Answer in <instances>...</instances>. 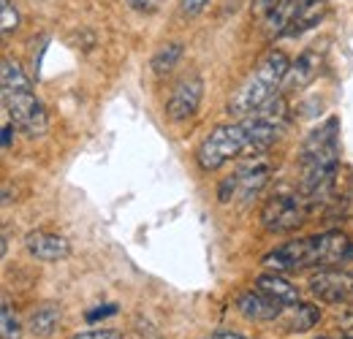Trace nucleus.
<instances>
[{
  "mask_svg": "<svg viewBox=\"0 0 353 339\" xmlns=\"http://www.w3.org/2000/svg\"><path fill=\"white\" fill-rule=\"evenodd\" d=\"M351 255V239L340 231H329V234H315L307 239H294L266 255L264 263L280 271H299L310 266H340Z\"/></svg>",
  "mask_w": 353,
  "mask_h": 339,
  "instance_id": "f257e3e1",
  "label": "nucleus"
},
{
  "mask_svg": "<svg viewBox=\"0 0 353 339\" xmlns=\"http://www.w3.org/2000/svg\"><path fill=\"white\" fill-rule=\"evenodd\" d=\"M288 65L291 63L280 49L266 52L264 57L259 60V65L253 68V74L231 95L225 112L234 114V117H250L253 112H259L266 101L274 95V90L283 85V79L288 74Z\"/></svg>",
  "mask_w": 353,
  "mask_h": 339,
  "instance_id": "f03ea898",
  "label": "nucleus"
},
{
  "mask_svg": "<svg viewBox=\"0 0 353 339\" xmlns=\"http://www.w3.org/2000/svg\"><path fill=\"white\" fill-rule=\"evenodd\" d=\"M337 120H329L307 138L302 150V187L307 196H315L337 171Z\"/></svg>",
  "mask_w": 353,
  "mask_h": 339,
  "instance_id": "7ed1b4c3",
  "label": "nucleus"
},
{
  "mask_svg": "<svg viewBox=\"0 0 353 339\" xmlns=\"http://www.w3.org/2000/svg\"><path fill=\"white\" fill-rule=\"evenodd\" d=\"M3 103L8 117L14 120V125L25 130L28 136H41L46 133V112L41 101L33 95L30 87L25 90H6L3 92Z\"/></svg>",
  "mask_w": 353,
  "mask_h": 339,
  "instance_id": "20e7f679",
  "label": "nucleus"
},
{
  "mask_svg": "<svg viewBox=\"0 0 353 339\" xmlns=\"http://www.w3.org/2000/svg\"><path fill=\"white\" fill-rule=\"evenodd\" d=\"M307 207L296 193H277L272 196L261 209V223L266 231L283 234V231H294L305 223Z\"/></svg>",
  "mask_w": 353,
  "mask_h": 339,
  "instance_id": "39448f33",
  "label": "nucleus"
},
{
  "mask_svg": "<svg viewBox=\"0 0 353 339\" xmlns=\"http://www.w3.org/2000/svg\"><path fill=\"white\" fill-rule=\"evenodd\" d=\"M201 95H204V82H201L199 74L182 76L172 90V95H169V103H166L169 120H174V123L190 120L196 114L199 103H201Z\"/></svg>",
  "mask_w": 353,
  "mask_h": 339,
  "instance_id": "423d86ee",
  "label": "nucleus"
},
{
  "mask_svg": "<svg viewBox=\"0 0 353 339\" xmlns=\"http://www.w3.org/2000/svg\"><path fill=\"white\" fill-rule=\"evenodd\" d=\"M310 291L321 298V301H329V304H348V301H353V277L343 274V271L323 269V271H318V274L310 280Z\"/></svg>",
  "mask_w": 353,
  "mask_h": 339,
  "instance_id": "0eeeda50",
  "label": "nucleus"
},
{
  "mask_svg": "<svg viewBox=\"0 0 353 339\" xmlns=\"http://www.w3.org/2000/svg\"><path fill=\"white\" fill-rule=\"evenodd\" d=\"M25 245H28V253L33 255L36 260H44V263L65 260L68 253H71L68 239L60 236V234H49V231H30Z\"/></svg>",
  "mask_w": 353,
  "mask_h": 339,
  "instance_id": "6e6552de",
  "label": "nucleus"
},
{
  "mask_svg": "<svg viewBox=\"0 0 353 339\" xmlns=\"http://www.w3.org/2000/svg\"><path fill=\"white\" fill-rule=\"evenodd\" d=\"M283 307L285 304H280L277 298L266 296L264 291H259V288L256 291H245L236 298V309L248 320H274V318L283 315Z\"/></svg>",
  "mask_w": 353,
  "mask_h": 339,
  "instance_id": "1a4fd4ad",
  "label": "nucleus"
},
{
  "mask_svg": "<svg viewBox=\"0 0 353 339\" xmlns=\"http://www.w3.org/2000/svg\"><path fill=\"white\" fill-rule=\"evenodd\" d=\"M312 0H280L269 14H266V33L269 36H285L288 28L296 22V17L307 8Z\"/></svg>",
  "mask_w": 353,
  "mask_h": 339,
  "instance_id": "9d476101",
  "label": "nucleus"
},
{
  "mask_svg": "<svg viewBox=\"0 0 353 339\" xmlns=\"http://www.w3.org/2000/svg\"><path fill=\"white\" fill-rule=\"evenodd\" d=\"M318 65H321V54L315 49L302 52L296 57V63L288 65V74L283 79V90H302V87H307L315 79V74H318Z\"/></svg>",
  "mask_w": 353,
  "mask_h": 339,
  "instance_id": "9b49d317",
  "label": "nucleus"
},
{
  "mask_svg": "<svg viewBox=\"0 0 353 339\" xmlns=\"http://www.w3.org/2000/svg\"><path fill=\"white\" fill-rule=\"evenodd\" d=\"M234 176H236V196L253 198L269 179V166L266 163H250V166H242Z\"/></svg>",
  "mask_w": 353,
  "mask_h": 339,
  "instance_id": "f8f14e48",
  "label": "nucleus"
},
{
  "mask_svg": "<svg viewBox=\"0 0 353 339\" xmlns=\"http://www.w3.org/2000/svg\"><path fill=\"white\" fill-rule=\"evenodd\" d=\"M256 288L264 291L266 296L277 298L280 304H288V307L299 301V291H296L288 280H283V277H277V274H261V277L256 280Z\"/></svg>",
  "mask_w": 353,
  "mask_h": 339,
  "instance_id": "ddd939ff",
  "label": "nucleus"
},
{
  "mask_svg": "<svg viewBox=\"0 0 353 339\" xmlns=\"http://www.w3.org/2000/svg\"><path fill=\"white\" fill-rule=\"evenodd\" d=\"M57 323H60V307L57 304H41L39 309L30 312L28 329H30L33 337H52Z\"/></svg>",
  "mask_w": 353,
  "mask_h": 339,
  "instance_id": "4468645a",
  "label": "nucleus"
},
{
  "mask_svg": "<svg viewBox=\"0 0 353 339\" xmlns=\"http://www.w3.org/2000/svg\"><path fill=\"white\" fill-rule=\"evenodd\" d=\"M318 320H321V312H318L315 304H302V301H296V304H291V309H288V315H285V329L302 334V331H310L312 326H318Z\"/></svg>",
  "mask_w": 353,
  "mask_h": 339,
  "instance_id": "2eb2a0df",
  "label": "nucleus"
},
{
  "mask_svg": "<svg viewBox=\"0 0 353 339\" xmlns=\"http://www.w3.org/2000/svg\"><path fill=\"white\" fill-rule=\"evenodd\" d=\"M326 14V0H312L307 8L296 17V22L288 28V33L285 36H299V33H305L307 28H315L318 25V19Z\"/></svg>",
  "mask_w": 353,
  "mask_h": 339,
  "instance_id": "dca6fc26",
  "label": "nucleus"
},
{
  "mask_svg": "<svg viewBox=\"0 0 353 339\" xmlns=\"http://www.w3.org/2000/svg\"><path fill=\"white\" fill-rule=\"evenodd\" d=\"M179 57H182V43L169 41L166 46H161V49L155 52V57H152V71H155L158 76L169 74L176 63H179Z\"/></svg>",
  "mask_w": 353,
  "mask_h": 339,
  "instance_id": "f3484780",
  "label": "nucleus"
},
{
  "mask_svg": "<svg viewBox=\"0 0 353 339\" xmlns=\"http://www.w3.org/2000/svg\"><path fill=\"white\" fill-rule=\"evenodd\" d=\"M0 85H3V92L6 90H25V87H30V79L25 76V71L14 60L6 57L0 65Z\"/></svg>",
  "mask_w": 353,
  "mask_h": 339,
  "instance_id": "a211bd4d",
  "label": "nucleus"
},
{
  "mask_svg": "<svg viewBox=\"0 0 353 339\" xmlns=\"http://www.w3.org/2000/svg\"><path fill=\"white\" fill-rule=\"evenodd\" d=\"M0 337L3 339H19L22 337V326H19L17 315L11 312L8 301H3V312H0Z\"/></svg>",
  "mask_w": 353,
  "mask_h": 339,
  "instance_id": "6ab92c4d",
  "label": "nucleus"
},
{
  "mask_svg": "<svg viewBox=\"0 0 353 339\" xmlns=\"http://www.w3.org/2000/svg\"><path fill=\"white\" fill-rule=\"evenodd\" d=\"M0 28H3V36H11L17 28H19V14L17 8L11 6V0H0Z\"/></svg>",
  "mask_w": 353,
  "mask_h": 339,
  "instance_id": "aec40b11",
  "label": "nucleus"
},
{
  "mask_svg": "<svg viewBox=\"0 0 353 339\" xmlns=\"http://www.w3.org/2000/svg\"><path fill=\"white\" fill-rule=\"evenodd\" d=\"M128 6L139 14H152V11H158L163 6V0H128Z\"/></svg>",
  "mask_w": 353,
  "mask_h": 339,
  "instance_id": "412c9836",
  "label": "nucleus"
},
{
  "mask_svg": "<svg viewBox=\"0 0 353 339\" xmlns=\"http://www.w3.org/2000/svg\"><path fill=\"white\" fill-rule=\"evenodd\" d=\"M114 312H117V304H103V307H95V309H90V312H88V323L103 320V318H109V315H114Z\"/></svg>",
  "mask_w": 353,
  "mask_h": 339,
  "instance_id": "4be33fe9",
  "label": "nucleus"
},
{
  "mask_svg": "<svg viewBox=\"0 0 353 339\" xmlns=\"http://www.w3.org/2000/svg\"><path fill=\"white\" fill-rule=\"evenodd\" d=\"M207 6H210V0H182V14H188V17H199Z\"/></svg>",
  "mask_w": 353,
  "mask_h": 339,
  "instance_id": "5701e85b",
  "label": "nucleus"
},
{
  "mask_svg": "<svg viewBox=\"0 0 353 339\" xmlns=\"http://www.w3.org/2000/svg\"><path fill=\"white\" fill-rule=\"evenodd\" d=\"M71 339H123L117 331H85V334H77Z\"/></svg>",
  "mask_w": 353,
  "mask_h": 339,
  "instance_id": "b1692460",
  "label": "nucleus"
},
{
  "mask_svg": "<svg viewBox=\"0 0 353 339\" xmlns=\"http://www.w3.org/2000/svg\"><path fill=\"white\" fill-rule=\"evenodd\" d=\"M277 3H280V0H256V6H253V8H256V14H259V17H266Z\"/></svg>",
  "mask_w": 353,
  "mask_h": 339,
  "instance_id": "393cba45",
  "label": "nucleus"
},
{
  "mask_svg": "<svg viewBox=\"0 0 353 339\" xmlns=\"http://www.w3.org/2000/svg\"><path fill=\"white\" fill-rule=\"evenodd\" d=\"M11 144H14V127L3 125V150H11Z\"/></svg>",
  "mask_w": 353,
  "mask_h": 339,
  "instance_id": "a878e982",
  "label": "nucleus"
},
{
  "mask_svg": "<svg viewBox=\"0 0 353 339\" xmlns=\"http://www.w3.org/2000/svg\"><path fill=\"white\" fill-rule=\"evenodd\" d=\"M212 339H245L242 334H234V331H215Z\"/></svg>",
  "mask_w": 353,
  "mask_h": 339,
  "instance_id": "bb28decb",
  "label": "nucleus"
},
{
  "mask_svg": "<svg viewBox=\"0 0 353 339\" xmlns=\"http://www.w3.org/2000/svg\"><path fill=\"white\" fill-rule=\"evenodd\" d=\"M318 339H329V337H318Z\"/></svg>",
  "mask_w": 353,
  "mask_h": 339,
  "instance_id": "cd10ccee",
  "label": "nucleus"
},
{
  "mask_svg": "<svg viewBox=\"0 0 353 339\" xmlns=\"http://www.w3.org/2000/svg\"><path fill=\"white\" fill-rule=\"evenodd\" d=\"M131 339H141V337H131Z\"/></svg>",
  "mask_w": 353,
  "mask_h": 339,
  "instance_id": "c85d7f7f",
  "label": "nucleus"
},
{
  "mask_svg": "<svg viewBox=\"0 0 353 339\" xmlns=\"http://www.w3.org/2000/svg\"><path fill=\"white\" fill-rule=\"evenodd\" d=\"M351 339H353V337H351Z\"/></svg>",
  "mask_w": 353,
  "mask_h": 339,
  "instance_id": "c756f323",
  "label": "nucleus"
}]
</instances>
